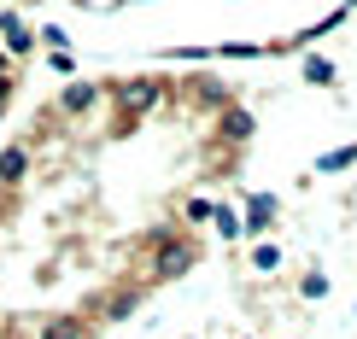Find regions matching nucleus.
Wrapping results in <instances>:
<instances>
[{
    "label": "nucleus",
    "instance_id": "f257e3e1",
    "mask_svg": "<svg viewBox=\"0 0 357 339\" xmlns=\"http://www.w3.org/2000/svg\"><path fill=\"white\" fill-rule=\"evenodd\" d=\"M270 223H275V199L270 194H252L246 199V216H241V234H264Z\"/></svg>",
    "mask_w": 357,
    "mask_h": 339
},
{
    "label": "nucleus",
    "instance_id": "f03ea898",
    "mask_svg": "<svg viewBox=\"0 0 357 339\" xmlns=\"http://www.w3.org/2000/svg\"><path fill=\"white\" fill-rule=\"evenodd\" d=\"M117 100H123L129 111H141V106H153V100H158V82H146V77H135V82H117Z\"/></svg>",
    "mask_w": 357,
    "mask_h": 339
},
{
    "label": "nucleus",
    "instance_id": "7ed1b4c3",
    "mask_svg": "<svg viewBox=\"0 0 357 339\" xmlns=\"http://www.w3.org/2000/svg\"><path fill=\"white\" fill-rule=\"evenodd\" d=\"M100 100V88L94 82H77V88H65V94H59V111H88Z\"/></svg>",
    "mask_w": 357,
    "mask_h": 339
},
{
    "label": "nucleus",
    "instance_id": "20e7f679",
    "mask_svg": "<svg viewBox=\"0 0 357 339\" xmlns=\"http://www.w3.org/2000/svg\"><path fill=\"white\" fill-rule=\"evenodd\" d=\"M188 263H193V246H165V252H158V275L170 281V275H182Z\"/></svg>",
    "mask_w": 357,
    "mask_h": 339
},
{
    "label": "nucleus",
    "instance_id": "39448f33",
    "mask_svg": "<svg viewBox=\"0 0 357 339\" xmlns=\"http://www.w3.org/2000/svg\"><path fill=\"white\" fill-rule=\"evenodd\" d=\"M24 164H29V152L24 146H6V152H0V187H12L24 175Z\"/></svg>",
    "mask_w": 357,
    "mask_h": 339
},
{
    "label": "nucleus",
    "instance_id": "423d86ee",
    "mask_svg": "<svg viewBox=\"0 0 357 339\" xmlns=\"http://www.w3.org/2000/svg\"><path fill=\"white\" fill-rule=\"evenodd\" d=\"M357 164V146H334V152L317 158V175H334V170H351Z\"/></svg>",
    "mask_w": 357,
    "mask_h": 339
},
{
    "label": "nucleus",
    "instance_id": "0eeeda50",
    "mask_svg": "<svg viewBox=\"0 0 357 339\" xmlns=\"http://www.w3.org/2000/svg\"><path fill=\"white\" fill-rule=\"evenodd\" d=\"M0 36H6L12 53H29V47H36V41H29V29H24L18 18H0Z\"/></svg>",
    "mask_w": 357,
    "mask_h": 339
},
{
    "label": "nucleus",
    "instance_id": "6e6552de",
    "mask_svg": "<svg viewBox=\"0 0 357 339\" xmlns=\"http://www.w3.org/2000/svg\"><path fill=\"white\" fill-rule=\"evenodd\" d=\"M211 223H217V234H222V240H234V234H241V211L217 205V211H211Z\"/></svg>",
    "mask_w": 357,
    "mask_h": 339
},
{
    "label": "nucleus",
    "instance_id": "1a4fd4ad",
    "mask_svg": "<svg viewBox=\"0 0 357 339\" xmlns=\"http://www.w3.org/2000/svg\"><path fill=\"white\" fill-rule=\"evenodd\" d=\"M305 77H310V82H322V88H328V82H334V65H328V58H305Z\"/></svg>",
    "mask_w": 357,
    "mask_h": 339
},
{
    "label": "nucleus",
    "instance_id": "9d476101",
    "mask_svg": "<svg viewBox=\"0 0 357 339\" xmlns=\"http://www.w3.org/2000/svg\"><path fill=\"white\" fill-rule=\"evenodd\" d=\"M252 269H264V275L281 269V252H275V246H258V252H252Z\"/></svg>",
    "mask_w": 357,
    "mask_h": 339
},
{
    "label": "nucleus",
    "instance_id": "9b49d317",
    "mask_svg": "<svg viewBox=\"0 0 357 339\" xmlns=\"http://www.w3.org/2000/svg\"><path fill=\"white\" fill-rule=\"evenodd\" d=\"M211 211H217L211 199H188V223H211Z\"/></svg>",
    "mask_w": 357,
    "mask_h": 339
},
{
    "label": "nucleus",
    "instance_id": "f8f14e48",
    "mask_svg": "<svg viewBox=\"0 0 357 339\" xmlns=\"http://www.w3.org/2000/svg\"><path fill=\"white\" fill-rule=\"evenodd\" d=\"M41 339H82V328H77V322H53V328L41 333Z\"/></svg>",
    "mask_w": 357,
    "mask_h": 339
},
{
    "label": "nucleus",
    "instance_id": "ddd939ff",
    "mask_svg": "<svg viewBox=\"0 0 357 339\" xmlns=\"http://www.w3.org/2000/svg\"><path fill=\"white\" fill-rule=\"evenodd\" d=\"M299 287H305V299H322V292H328V275H305Z\"/></svg>",
    "mask_w": 357,
    "mask_h": 339
}]
</instances>
